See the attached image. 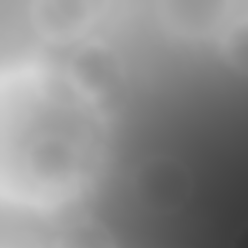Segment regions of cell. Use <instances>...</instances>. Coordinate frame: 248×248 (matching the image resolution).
Returning a JSON list of instances; mask_svg holds the SVG:
<instances>
[{
  "label": "cell",
  "mask_w": 248,
  "mask_h": 248,
  "mask_svg": "<svg viewBox=\"0 0 248 248\" xmlns=\"http://www.w3.org/2000/svg\"><path fill=\"white\" fill-rule=\"evenodd\" d=\"M135 188L150 202L164 207L181 203L190 189L189 177L184 168L167 158L151 159L140 168Z\"/></svg>",
  "instance_id": "cell-1"
}]
</instances>
